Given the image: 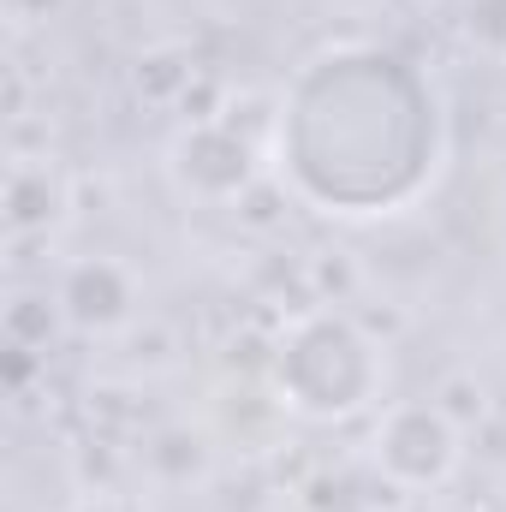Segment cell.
<instances>
[{"label":"cell","instance_id":"obj_1","mask_svg":"<svg viewBox=\"0 0 506 512\" xmlns=\"http://www.w3.org/2000/svg\"><path fill=\"white\" fill-rule=\"evenodd\" d=\"M280 185L346 221L417 203L441 167V102L429 78L370 42L316 54L274 120Z\"/></svg>","mask_w":506,"mask_h":512},{"label":"cell","instance_id":"obj_2","mask_svg":"<svg viewBox=\"0 0 506 512\" xmlns=\"http://www.w3.org/2000/svg\"><path fill=\"white\" fill-rule=\"evenodd\" d=\"M268 387L292 417L346 423L381 393V346L340 310H304L268 352Z\"/></svg>","mask_w":506,"mask_h":512},{"label":"cell","instance_id":"obj_3","mask_svg":"<svg viewBox=\"0 0 506 512\" xmlns=\"http://www.w3.org/2000/svg\"><path fill=\"white\" fill-rule=\"evenodd\" d=\"M370 447H376L381 483H393L405 495H429V489L453 483V471L465 459V429L435 399H399L381 411Z\"/></svg>","mask_w":506,"mask_h":512},{"label":"cell","instance_id":"obj_4","mask_svg":"<svg viewBox=\"0 0 506 512\" xmlns=\"http://www.w3.org/2000/svg\"><path fill=\"white\" fill-rule=\"evenodd\" d=\"M173 179L185 197L197 203H245L256 185L268 179L256 161V143L239 131V120L215 114V120H185V131L173 137Z\"/></svg>","mask_w":506,"mask_h":512},{"label":"cell","instance_id":"obj_5","mask_svg":"<svg viewBox=\"0 0 506 512\" xmlns=\"http://www.w3.org/2000/svg\"><path fill=\"white\" fill-rule=\"evenodd\" d=\"M60 310H66V328L78 334H114L137 316V274L114 256H84L60 274L54 286Z\"/></svg>","mask_w":506,"mask_h":512},{"label":"cell","instance_id":"obj_6","mask_svg":"<svg viewBox=\"0 0 506 512\" xmlns=\"http://www.w3.org/2000/svg\"><path fill=\"white\" fill-rule=\"evenodd\" d=\"M0 209H6L12 239H48L72 209V179L48 155H12L6 185H0Z\"/></svg>","mask_w":506,"mask_h":512},{"label":"cell","instance_id":"obj_7","mask_svg":"<svg viewBox=\"0 0 506 512\" xmlns=\"http://www.w3.org/2000/svg\"><path fill=\"white\" fill-rule=\"evenodd\" d=\"M131 84H137V96H143L149 108H173V102L185 108V96L197 90V60H191V48L161 42V48H149V54L137 60Z\"/></svg>","mask_w":506,"mask_h":512},{"label":"cell","instance_id":"obj_8","mask_svg":"<svg viewBox=\"0 0 506 512\" xmlns=\"http://www.w3.org/2000/svg\"><path fill=\"white\" fill-rule=\"evenodd\" d=\"M60 328H66V310H60V298H48V292H12L6 310H0V334H6V346L42 352V358H48V346H54Z\"/></svg>","mask_w":506,"mask_h":512},{"label":"cell","instance_id":"obj_9","mask_svg":"<svg viewBox=\"0 0 506 512\" xmlns=\"http://www.w3.org/2000/svg\"><path fill=\"white\" fill-rule=\"evenodd\" d=\"M143 459H149L155 477L191 483V477H203V465H209V441L191 435V429H155V435L143 441Z\"/></svg>","mask_w":506,"mask_h":512},{"label":"cell","instance_id":"obj_10","mask_svg":"<svg viewBox=\"0 0 506 512\" xmlns=\"http://www.w3.org/2000/svg\"><path fill=\"white\" fill-rule=\"evenodd\" d=\"M435 405L471 435V429H483L489 417H495V405H489V387L477 382V376H465V370H453V376H441V387H435Z\"/></svg>","mask_w":506,"mask_h":512},{"label":"cell","instance_id":"obj_11","mask_svg":"<svg viewBox=\"0 0 506 512\" xmlns=\"http://www.w3.org/2000/svg\"><path fill=\"white\" fill-rule=\"evenodd\" d=\"M465 30L483 54L506 60V0H465Z\"/></svg>","mask_w":506,"mask_h":512},{"label":"cell","instance_id":"obj_12","mask_svg":"<svg viewBox=\"0 0 506 512\" xmlns=\"http://www.w3.org/2000/svg\"><path fill=\"white\" fill-rule=\"evenodd\" d=\"M352 286H358V268H352L340 251H328V256H316V262H310V292H316L322 304H346V298H352Z\"/></svg>","mask_w":506,"mask_h":512},{"label":"cell","instance_id":"obj_13","mask_svg":"<svg viewBox=\"0 0 506 512\" xmlns=\"http://www.w3.org/2000/svg\"><path fill=\"white\" fill-rule=\"evenodd\" d=\"M24 96H30V90H24V72H18V66H6V120H12V126L30 114V108H24Z\"/></svg>","mask_w":506,"mask_h":512},{"label":"cell","instance_id":"obj_14","mask_svg":"<svg viewBox=\"0 0 506 512\" xmlns=\"http://www.w3.org/2000/svg\"><path fill=\"white\" fill-rule=\"evenodd\" d=\"M72 512H137V507H131L120 489H102V495H84V501H78Z\"/></svg>","mask_w":506,"mask_h":512},{"label":"cell","instance_id":"obj_15","mask_svg":"<svg viewBox=\"0 0 506 512\" xmlns=\"http://www.w3.org/2000/svg\"><path fill=\"white\" fill-rule=\"evenodd\" d=\"M6 6H12V18H24V24H30V18H48V12H60L66 0H6Z\"/></svg>","mask_w":506,"mask_h":512}]
</instances>
